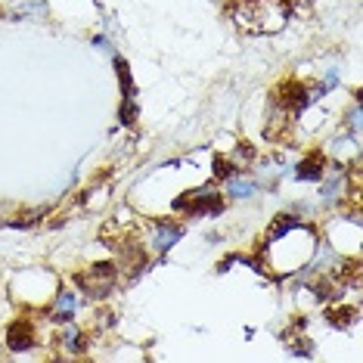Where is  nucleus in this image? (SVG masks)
I'll use <instances>...</instances> for the list:
<instances>
[{
	"instance_id": "7ed1b4c3",
	"label": "nucleus",
	"mask_w": 363,
	"mask_h": 363,
	"mask_svg": "<svg viewBox=\"0 0 363 363\" xmlns=\"http://www.w3.org/2000/svg\"><path fill=\"white\" fill-rule=\"evenodd\" d=\"M220 208H224V199H220V193H214L211 186H202L199 193H189V199H186L189 218H193V214H211V218H218Z\"/></svg>"
},
{
	"instance_id": "39448f33",
	"label": "nucleus",
	"mask_w": 363,
	"mask_h": 363,
	"mask_svg": "<svg viewBox=\"0 0 363 363\" xmlns=\"http://www.w3.org/2000/svg\"><path fill=\"white\" fill-rule=\"evenodd\" d=\"M311 100H313V94H308V90H304V84H298V81L286 84L283 94H279V103H283L286 109H295V112H301Z\"/></svg>"
},
{
	"instance_id": "4468645a",
	"label": "nucleus",
	"mask_w": 363,
	"mask_h": 363,
	"mask_svg": "<svg viewBox=\"0 0 363 363\" xmlns=\"http://www.w3.org/2000/svg\"><path fill=\"white\" fill-rule=\"evenodd\" d=\"M236 164L233 162H230V159H224V155H214V162H211V174L214 177H218V180H230V177H233L236 174Z\"/></svg>"
},
{
	"instance_id": "f8f14e48",
	"label": "nucleus",
	"mask_w": 363,
	"mask_h": 363,
	"mask_svg": "<svg viewBox=\"0 0 363 363\" xmlns=\"http://www.w3.org/2000/svg\"><path fill=\"white\" fill-rule=\"evenodd\" d=\"M354 320H357V311H354V308H333L326 313V323L335 326V329H348Z\"/></svg>"
},
{
	"instance_id": "9b49d317",
	"label": "nucleus",
	"mask_w": 363,
	"mask_h": 363,
	"mask_svg": "<svg viewBox=\"0 0 363 363\" xmlns=\"http://www.w3.org/2000/svg\"><path fill=\"white\" fill-rule=\"evenodd\" d=\"M62 345H65V351H69V354H81L87 348V345H84V333H81L72 320H69V326H65V333H62Z\"/></svg>"
},
{
	"instance_id": "f03ea898",
	"label": "nucleus",
	"mask_w": 363,
	"mask_h": 363,
	"mask_svg": "<svg viewBox=\"0 0 363 363\" xmlns=\"http://www.w3.org/2000/svg\"><path fill=\"white\" fill-rule=\"evenodd\" d=\"M115 277H118V267H112V264H94L90 274L78 277V286L84 289L90 298H106L115 286Z\"/></svg>"
},
{
	"instance_id": "6ab92c4d",
	"label": "nucleus",
	"mask_w": 363,
	"mask_h": 363,
	"mask_svg": "<svg viewBox=\"0 0 363 363\" xmlns=\"http://www.w3.org/2000/svg\"><path fill=\"white\" fill-rule=\"evenodd\" d=\"M348 128L354 130V134H357V128H360V112H357V109L351 112V118H348Z\"/></svg>"
},
{
	"instance_id": "a211bd4d",
	"label": "nucleus",
	"mask_w": 363,
	"mask_h": 363,
	"mask_svg": "<svg viewBox=\"0 0 363 363\" xmlns=\"http://www.w3.org/2000/svg\"><path fill=\"white\" fill-rule=\"evenodd\" d=\"M292 354H311L308 338H298V345H292Z\"/></svg>"
},
{
	"instance_id": "2eb2a0df",
	"label": "nucleus",
	"mask_w": 363,
	"mask_h": 363,
	"mask_svg": "<svg viewBox=\"0 0 363 363\" xmlns=\"http://www.w3.org/2000/svg\"><path fill=\"white\" fill-rule=\"evenodd\" d=\"M338 189H345V177H342V174H335V177L323 186V199H326V202H333L335 196H338Z\"/></svg>"
},
{
	"instance_id": "dca6fc26",
	"label": "nucleus",
	"mask_w": 363,
	"mask_h": 363,
	"mask_svg": "<svg viewBox=\"0 0 363 363\" xmlns=\"http://www.w3.org/2000/svg\"><path fill=\"white\" fill-rule=\"evenodd\" d=\"M118 118H121V125H134V121H137V103L134 100H125V106H121V112H118Z\"/></svg>"
},
{
	"instance_id": "ddd939ff",
	"label": "nucleus",
	"mask_w": 363,
	"mask_h": 363,
	"mask_svg": "<svg viewBox=\"0 0 363 363\" xmlns=\"http://www.w3.org/2000/svg\"><path fill=\"white\" fill-rule=\"evenodd\" d=\"M115 72H118L121 90H125V100H134V78H130V69L121 56H115Z\"/></svg>"
},
{
	"instance_id": "423d86ee",
	"label": "nucleus",
	"mask_w": 363,
	"mask_h": 363,
	"mask_svg": "<svg viewBox=\"0 0 363 363\" xmlns=\"http://www.w3.org/2000/svg\"><path fill=\"white\" fill-rule=\"evenodd\" d=\"M295 177L304 180V184H317V180H323V155H308V159L295 168Z\"/></svg>"
},
{
	"instance_id": "f257e3e1",
	"label": "nucleus",
	"mask_w": 363,
	"mask_h": 363,
	"mask_svg": "<svg viewBox=\"0 0 363 363\" xmlns=\"http://www.w3.org/2000/svg\"><path fill=\"white\" fill-rule=\"evenodd\" d=\"M286 0H242V6L236 10V26L252 35H274L286 26Z\"/></svg>"
},
{
	"instance_id": "1a4fd4ad",
	"label": "nucleus",
	"mask_w": 363,
	"mask_h": 363,
	"mask_svg": "<svg viewBox=\"0 0 363 363\" xmlns=\"http://www.w3.org/2000/svg\"><path fill=\"white\" fill-rule=\"evenodd\" d=\"M295 227H298V218H292V214H277L274 227L267 230V245H270V242H279V236L292 233Z\"/></svg>"
},
{
	"instance_id": "20e7f679",
	"label": "nucleus",
	"mask_w": 363,
	"mask_h": 363,
	"mask_svg": "<svg viewBox=\"0 0 363 363\" xmlns=\"http://www.w3.org/2000/svg\"><path fill=\"white\" fill-rule=\"evenodd\" d=\"M35 326L28 323V320H16V323L6 329V345H10V351H28L35 348Z\"/></svg>"
},
{
	"instance_id": "aec40b11",
	"label": "nucleus",
	"mask_w": 363,
	"mask_h": 363,
	"mask_svg": "<svg viewBox=\"0 0 363 363\" xmlns=\"http://www.w3.org/2000/svg\"><path fill=\"white\" fill-rule=\"evenodd\" d=\"M94 44H96V47H100V50H112V47H109V40H106V38H96V40H94Z\"/></svg>"
},
{
	"instance_id": "f3484780",
	"label": "nucleus",
	"mask_w": 363,
	"mask_h": 363,
	"mask_svg": "<svg viewBox=\"0 0 363 363\" xmlns=\"http://www.w3.org/2000/svg\"><path fill=\"white\" fill-rule=\"evenodd\" d=\"M252 159H255V150H252L249 143H242V146H239V150L233 152V159H230V162H233L236 168H239V162H252Z\"/></svg>"
},
{
	"instance_id": "9d476101",
	"label": "nucleus",
	"mask_w": 363,
	"mask_h": 363,
	"mask_svg": "<svg viewBox=\"0 0 363 363\" xmlns=\"http://www.w3.org/2000/svg\"><path fill=\"white\" fill-rule=\"evenodd\" d=\"M72 313H75V292H60V298H56V308H53V317L56 323H69Z\"/></svg>"
},
{
	"instance_id": "6e6552de",
	"label": "nucleus",
	"mask_w": 363,
	"mask_h": 363,
	"mask_svg": "<svg viewBox=\"0 0 363 363\" xmlns=\"http://www.w3.org/2000/svg\"><path fill=\"white\" fill-rule=\"evenodd\" d=\"M227 193L233 196V199H252L255 193H258V184L249 177H230V184H227Z\"/></svg>"
},
{
	"instance_id": "0eeeda50",
	"label": "nucleus",
	"mask_w": 363,
	"mask_h": 363,
	"mask_svg": "<svg viewBox=\"0 0 363 363\" xmlns=\"http://www.w3.org/2000/svg\"><path fill=\"white\" fill-rule=\"evenodd\" d=\"M180 236H184V227H180V224H159L152 245H155L159 252H168L171 245H177V239H180Z\"/></svg>"
}]
</instances>
